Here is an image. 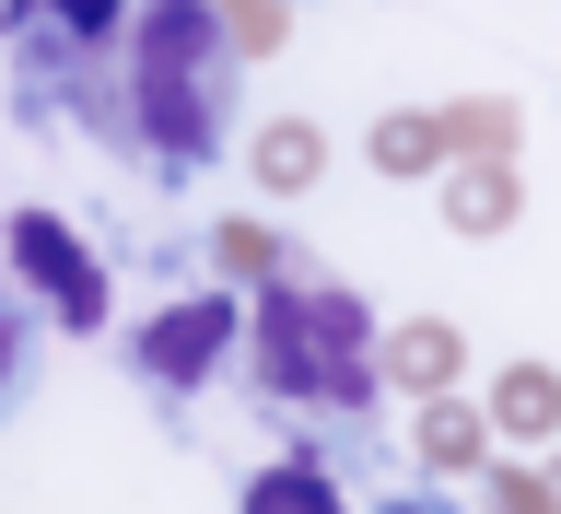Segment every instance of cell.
Masks as SVG:
<instances>
[{
	"instance_id": "cell-2",
	"label": "cell",
	"mask_w": 561,
	"mask_h": 514,
	"mask_svg": "<svg viewBox=\"0 0 561 514\" xmlns=\"http://www.w3.org/2000/svg\"><path fill=\"white\" fill-rule=\"evenodd\" d=\"M270 340V398H305V410H363L375 375H363V316L340 293H270L257 316Z\"/></svg>"
},
{
	"instance_id": "cell-4",
	"label": "cell",
	"mask_w": 561,
	"mask_h": 514,
	"mask_svg": "<svg viewBox=\"0 0 561 514\" xmlns=\"http://www.w3.org/2000/svg\"><path fill=\"white\" fill-rule=\"evenodd\" d=\"M12 245H24L47 281H59V316H82V328H94V305H105V293L82 281V258H70V235H59V222H12Z\"/></svg>"
},
{
	"instance_id": "cell-3",
	"label": "cell",
	"mask_w": 561,
	"mask_h": 514,
	"mask_svg": "<svg viewBox=\"0 0 561 514\" xmlns=\"http://www.w3.org/2000/svg\"><path fill=\"white\" fill-rule=\"evenodd\" d=\"M222 340H234V305H175V316L140 328V375H152V386H199Z\"/></svg>"
},
{
	"instance_id": "cell-6",
	"label": "cell",
	"mask_w": 561,
	"mask_h": 514,
	"mask_svg": "<svg viewBox=\"0 0 561 514\" xmlns=\"http://www.w3.org/2000/svg\"><path fill=\"white\" fill-rule=\"evenodd\" d=\"M47 24L82 35V47H105V35H117V0H47Z\"/></svg>"
},
{
	"instance_id": "cell-7",
	"label": "cell",
	"mask_w": 561,
	"mask_h": 514,
	"mask_svg": "<svg viewBox=\"0 0 561 514\" xmlns=\"http://www.w3.org/2000/svg\"><path fill=\"white\" fill-rule=\"evenodd\" d=\"M24 351H35V340H24V316L0 305V410H12V398H24Z\"/></svg>"
},
{
	"instance_id": "cell-8",
	"label": "cell",
	"mask_w": 561,
	"mask_h": 514,
	"mask_svg": "<svg viewBox=\"0 0 561 514\" xmlns=\"http://www.w3.org/2000/svg\"><path fill=\"white\" fill-rule=\"evenodd\" d=\"M375 514H456V503H433V491H410V503H375Z\"/></svg>"
},
{
	"instance_id": "cell-1",
	"label": "cell",
	"mask_w": 561,
	"mask_h": 514,
	"mask_svg": "<svg viewBox=\"0 0 561 514\" xmlns=\"http://www.w3.org/2000/svg\"><path fill=\"white\" fill-rule=\"evenodd\" d=\"M129 129L164 175L210 164L234 129V35L210 0H152L129 35Z\"/></svg>"
},
{
	"instance_id": "cell-5",
	"label": "cell",
	"mask_w": 561,
	"mask_h": 514,
	"mask_svg": "<svg viewBox=\"0 0 561 514\" xmlns=\"http://www.w3.org/2000/svg\"><path fill=\"white\" fill-rule=\"evenodd\" d=\"M245 514H340V491H328V468H257Z\"/></svg>"
}]
</instances>
